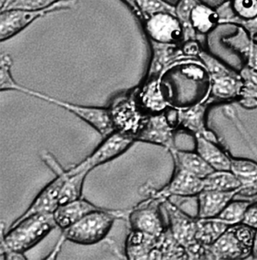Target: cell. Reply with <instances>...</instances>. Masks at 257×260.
Segmentation results:
<instances>
[{
	"label": "cell",
	"instance_id": "obj_1",
	"mask_svg": "<svg viewBox=\"0 0 257 260\" xmlns=\"http://www.w3.org/2000/svg\"><path fill=\"white\" fill-rule=\"evenodd\" d=\"M173 108H182L207 101L210 81L206 68L199 59L178 63L163 78Z\"/></svg>",
	"mask_w": 257,
	"mask_h": 260
},
{
	"label": "cell",
	"instance_id": "obj_2",
	"mask_svg": "<svg viewBox=\"0 0 257 260\" xmlns=\"http://www.w3.org/2000/svg\"><path fill=\"white\" fill-rule=\"evenodd\" d=\"M199 59L206 68L209 77V93L207 102L211 106L238 101L244 86L240 71H236L205 48L199 53Z\"/></svg>",
	"mask_w": 257,
	"mask_h": 260
},
{
	"label": "cell",
	"instance_id": "obj_3",
	"mask_svg": "<svg viewBox=\"0 0 257 260\" xmlns=\"http://www.w3.org/2000/svg\"><path fill=\"white\" fill-rule=\"evenodd\" d=\"M57 228L53 214H36L15 220L4 232L1 225V252L7 250L25 253Z\"/></svg>",
	"mask_w": 257,
	"mask_h": 260
},
{
	"label": "cell",
	"instance_id": "obj_4",
	"mask_svg": "<svg viewBox=\"0 0 257 260\" xmlns=\"http://www.w3.org/2000/svg\"><path fill=\"white\" fill-rule=\"evenodd\" d=\"M128 210H111L100 208L89 213L66 229L62 237L81 245L95 244L106 238L117 219L127 220Z\"/></svg>",
	"mask_w": 257,
	"mask_h": 260
},
{
	"label": "cell",
	"instance_id": "obj_5",
	"mask_svg": "<svg viewBox=\"0 0 257 260\" xmlns=\"http://www.w3.org/2000/svg\"><path fill=\"white\" fill-rule=\"evenodd\" d=\"M255 230L243 223L230 226L209 246H206L205 259H241L251 255Z\"/></svg>",
	"mask_w": 257,
	"mask_h": 260
},
{
	"label": "cell",
	"instance_id": "obj_6",
	"mask_svg": "<svg viewBox=\"0 0 257 260\" xmlns=\"http://www.w3.org/2000/svg\"><path fill=\"white\" fill-rule=\"evenodd\" d=\"M169 218V226L178 243L185 249L189 259H205L206 246L197 240L198 217H190L170 199L163 203Z\"/></svg>",
	"mask_w": 257,
	"mask_h": 260
},
{
	"label": "cell",
	"instance_id": "obj_7",
	"mask_svg": "<svg viewBox=\"0 0 257 260\" xmlns=\"http://www.w3.org/2000/svg\"><path fill=\"white\" fill-rule=\"evenodd\" d=\"M21 92L45 100L71 112L85 122L89 124L91 127H93L103 137V138H106L115 131L118 130L115 126L110 108L73 104V103L53 98L49 95L28 89L24 86H22Z\"/></svg>",
	"mask_w": 257,
	"mask_h": 260
},
{
	"label": "cell",
	"instance_id": "obj_8",
	"mask_svg": "<svg viewBox=\"0 0 257 260\" xmlns=\"http://www.w3.org/2000/svg\"><path fill=\"white\" fill-rule=\"evenodd\" d=\"M77 3V0H63L48 8L38 10L10 9L1 11L0 41L4 42L12 39L41 18L55 12L74 9Z\"/></svg>",
	"mask_w": 257,
	"mask_h": 260
},
{
	"label": "cell",
	"instance_id": "obj_9",
	"mask_svg": "<svg viewBox=\"0 0 257 260\" xmlns=\"http://www.w3.org/2000/svg\"><path fill=\"white\" fill-rule=\"evenodd\" d=\"M210 106L208 102H199L185 107L170 108L166 113L176 131L186 132L195 138L203 137L219 142L215 134L207 127V112Z\"/></svg>",
	"mask_w": 257,
	"mask_h": 260
},
{
	"label": "cell",
	"instance_id": "obj_10",
	"mask_svg": "<svg viewBox=\"0 0 257 260\" xmlns=\"http://www.w3.org/2000/svg\"><path fill=\"white\" fill-rule=\"evenodd\" d=\"M135 135L121 130H116L106 138L89 156L71 169L72 171H92L95 167L103 165L127 151L135 142Z\"/></svg>",
	"mask_w": 257,
	"mask_h": 260
},
{
	"label": "cell",
	"instance_id": "obj_11",
	"mask_svg": "<svg viewBox=\"0 0 257 260\" xmlns=\"http://www.w3.org/2000/svg\"><path fill=\"white\" fill-rule=\"evenodd\" d=\"M165 200L156 197L153 193L130 209L127 220L130 230L160 237L166 229L160 214V206Z\"/></svg>",
	"mask_w": 257,
	"mask_h": 260
},
{
	"label": "cell",
	"instance_id": "obj_12",
	"mask_svg": "<svg viewBox=\"0 0 257 260\" xmlns=\"http://www.w3.org/2000/svg\"><path fill=\"white\" fill-rule=\"evenodd\" d=\"M166 112L147 115L135 134V141L165 147L168 151L176 148L175 132Z\"/></svg>",
	"mask_w": 257,
	"mask_h": 260
},
{
	"label": "cell",
	"instance_id": "obj_13",
	"mask_svg": "<svg viewBox=\"0 0 257 260\" xmlns=\"http://www.w3.org/2000/svg\"><path fill=\"white\" fill-rule=\"evenodd\" d=\"M148 42L178 45L183 40V28L177 16L171 13H158L141 22Z\"/></svg>",
	"mask_w": 257,
	"mask_h": 260
},
{
	"label": "cell",
	"instance_id": "obj_14",
	"mask_svg": "<svg viewBox=\"0 0 257 260\" xmlns=\"http://www.w3.org/2000/svg\"><path fill=\"white\" fill-rule=\"evenodd\" d=\"M149 44L151 49V58L144 81L162 80L173 67L184 60L192 59L187 55L182 43L170 45L149 42Z\"/></svg>",
	"mask_w": 257,
	"mask_h": 260
},
{
	"label": "cell",
	"instance_id": "obj_15",
	"mask_svg": "<svg viewBox=\"0 0 257 260\" xmlns=\"http://www.w3.org/2000/svg\"><path fill=\"white\" fill-rule=\"evenodd\" d=\"M219 25V16L216 7L213 8L201 1L190 13L188 28L184 33L182 42L189 40L202 42V39Z\"/></svg>",
	"mask_w": 257,
	"mask_h": 260
},
{
	"label": "cell",
	"instance_id": "obj_16",
	"mask_svg": "<svg viewBox=\"0 0 257 260\" xmlns=\"http://www.w3.org/2000/svg\"><path fill=\"white\" fill-rule=\"evenodd\" d=\"M68 177V170L56 175L55 179L38 194L29 208L16 220H22L33 214H53L58 207L60 191Z\"/></svg>",
	"mask_w": 257,
	"mask_h": 260
},
{
	"label": "cell",
	"instance_id": "obj_17",
	"mask_svg": "<svg viewBox=\"0 0 257 260\" xmlns=\"http://www.w3.org/2000/svg\"><path fill=\"white\" fill-rule=\"evenodd\" d=\"M203 190V179L184 170L175 169L170 182L160 190H155L153 194L163 199L173 196L191 197L198 196Z\"/></svg>",
	"mask_w": 257,
	"mask_h": 260
},
{
	"label": "cell",
	"instance_id": "obj_18",
	"mask_svg": "<svg viewBox=\"0 0 257 260\" xmlns=\"http://www.w3.org/2000/svg\"><path fill=\"white\" fill-rule=\"evenodd\" d=\"M222 43L241 58L243 66L257 72V41L245 30L236 28L232 35L222 39Z\"/></svg>",
	"mask_w": 257,
	"mask_h": 260
},
{
	"label": "cell",
	"instance_id": "obj_19",
	"mask_svg": "<svg viewBox=\"0 0 257 260\" xmlns=\"http://www.w3.org/2000/svg\"><path fill=\"white\" fill-rule=\"evenodd\" d=\"M240 191H220L203 190L198 194V218H212L217 217L223 208L234 200Z\"/></svg>",
	"mask_w": 257,
	"mask_h": 260
},
{
	"label": "cell",
	"instance_id": "obj_20",
	"mask_svg": "<svg viewBox=\"0 0 257 260\" xmlns=\"http://www.w3.org/2000/svg\"><path fill=\"white\" fill-rule=\"evenodd\" d=\"M230 171L241 184L237 196L257 199V162L252 159L231 156Z\"/></svg>",
	"mask_w": 257,
	"mask_h": 260
},
{
	"label": "cell",
	"instance_id": "obj_21",
	"mask_svg": "<svg viewBox=\"0 0 257 260\" xmlns=\"http://www.w3.org/2000/svg\"><path fill=\"white\" fill-rule=\"evenodd\" d=\"M100 208V207L95 206L81 197L72 202L59 205L53 213V216L57 228L65 230L78 221L86 214Z\"/></svg>",
	"mask_w": 257,
	"mask_h": 260
},
{
	"label": "cell",
	"instance_id": "obj_22",
	"mask_svg": "<svg viewBox=\"0 0 257 260\" xmlns=\"http://www.w3.org/2000/svg\"><path fill=\"white\" fill-rule=\"evenodd\" d=\"M196 152L214 170H230L231 155L228 154L219 142L203 137L196 138Z\"/></svg>",
	"mask_w": 257,
	"mask_h": 260
},
{
	"label": "cell",
	"instance_id": "obj_23",
	"mask_svg": "<svg viewBox=\"0 0 257 260\" xmlns=\"http://www.w3.org/2000/svg\"><path fill=\"white\" fill-rule=\"evenodd\" d=\"M169 152L173 156L175 169L184 170L202 179L214 171L196 151H185L175 148Z\"/></svg>",
	"mask_w": 257,
	"mask_h": 260
},
{
	"label": "cell",
	"instance_id": "obj_24",
	"mask_svg": "<svg viewBox=\"0 0 257 260\" xmlns=\"http://www.w3.org/2000/svg\"><path fill=\"white\" fill-rule=\"evenodd\" d=\"M159 237L131 230L125 242V255L132 260L150 259Z\"/></svg>",
	"mask_w": 257,
	"mask_h": 260
},
{
	"label": "cell",
	"instance_id": "obj_25",
	"mask_svg": "<svg viewBox=\"0 0 257 260\" xmlns=\"http://www.w3.org/2000/svg\"><path fill=\"white\" fill-rule=\"evenodd\" d=\"M188 258L185 249L173 237L168 226L166 228L157 243L150 259H186Z\"/></svg>",
	"mask_w": 257,
	"mask_h": 260
},
{
	"label": "cell",
	"instance_id": "obj_26",
	"mask_svg": "<svg viewBox=\"0 0 257 260\" xmlns=\"http://www.w3.org/2000/svg\"><path fill=\"white\" fill-rule=\"evenodd\" d=\"M68 173V179L65 181L60 191L59 205L72 202L82 197L83 184L89 172L87 170L74 172L69 169Z\"/></svg>",
	"mask_w": 257,
	"mask_h": 260
},
{
	"label": "cell",
	"instance_id": "obj_27",
	"mask_svg": "<svg viewBox=\"0 0 257 260\" xmlns=\"http://www.w3.org/2000/svg\"><path fill=\"white\" fill-rule=\"evenodd\" d=\"M204 190L229 191L240 189L241 184L230 170H214L203 179Z\"/></svg>",
	"mask_w": 257,
	"mask_h": 260
},
{
	"label": "cell",
	"instance_id": "obj_28",
	"mask_svg": "<svg viewBox=\"0 0 257 260\" xmlns=\"http://www.w3.org/2000/svg\"><path fill=\"white\" fill-rule=\"evenodd\" d=\"M229 225L219 221L215 218H198L197 240L204 246H209L215 242Z\"/></svg>",
	"mask_w": 257,
	"mask_h": 260
},
{
	"label": "cell",
	"instance_id": "obj_29",
	"mask_svg": "<svg viewBox=\"0 0 257 260\" xmlns=\"http://www.w3.org/2000/svg\"><path fill=\"white\" fill-rule=\"evenodd\" d=\"M240 72L244 86L238 102L246 109L257 108V72L245 66Z\"/></svg>",
	"mask_w": 257,
	"mask_h": 260
},
{
	"label": "cell",
	"instance_id": "obj_30",
	"mask_svg": "<svg viewBox=\"0 0 257 260\" xmlns=\"http://www.w3.org/2000/svg\"><path fill=\"white\" fill-rule=\"evenodd\" d=\"M135 4L138 12L137 18L141 22L147 18L158 13L176 15L175 5L167 0H135Z\"/></svg>",
	"mask_w": 257,
	"mask_h": 260
},
{
	"label": "cell",
	"instance_id": "obj_31",
	"mask_svg": "<svg viewBox=\"0 0 257 260\" xmlns=\"http://www.w3.org/2000/svg\"><path fill=\"white\" fill-rule=\"evenodd\" d=\"M255 200H232L214 218L229 226L242 223L246 209Z\"/></svg>",
	"mask_w": 257,
	"mask_h": 260
},
{
	"label": "cell",
	"instance_id": "obj_32",
	"mask_svg": "<svg viewBox=\"0 0 257 260\" xmlns=\"http://www.w3.org/2000/svg\"><path fill=\"white\" fill-rule=\"evenodd\" d=\"M13 61L11 56L8 54L3 53L1 54L0 59V74H1V83H0V89L1 92L4 91H18L20 92L22 86L18 84L15 81L12 74V67Z\"/></svg>",
	"mask_w": 257,
	"mask_h": 260
},
{
	"label": "cell",
	"instance_id": "obj_33",
	"mask_svg": "<svg viewBox=\"0 0 257 260\" xmlns=\"http://www.w3.org/2000/svg\"><path fill=\"white\" fill-rule=\"evenodd\" d=\"M202 0H178L175 4L176 15L182 23L184 33L188 28V19L192 9L201 2Z\"/></svg>",
	"mask_w": 257,
	"mask_h": 260
},
{
	"label": "cell",
	"instance_id": "obj_34",
	"mask_svg": "<svg viewBox=\"0 0 257 260\" xmlns=\"http://www.w3.org/2000/svg\"><path fill=\"white\" fill-rule=\"evenodd\" d=\"M63 0H16L7 10L10 9H25V10H38L45 9L55 5Z\"/></svg>",
	"mask_w": 257,
	"mask_h": 260
},
{
	"label": "cell",
	"instance_id": "obj_35",
	"mask_svg": "<svg viewBox=\"0 0 257 260\" xmlns=\"http://www.w3.org/2000/svg\"><path fill=\"white\" fill-rule=\"evenodd\" d=\"M242 223L252 229L257 230V200L254 201L248 207Z\"/></svg>",
	"mask_w": 257,
	"mask_h": 260
},
{
	"label": "cell",
	"instance_id": "obj_36",
	"mask_svg": "<svg viewBox=\"0 0 257 260\" xmlns=\"http://www.w3.org/2000/svg\"><path fill=\"white\" fill-rule=\"evenodd\" d=\"M1 259L4 260H25L27 257L25 253L16 251L7 250L1 252Z\"/></svg>",
	"mask_w": 257,
	"mask_h": 260
},
{
	"label": "cell",
	"instance_id": "obj_37",
	"mask_svg": "<svg viewBox=\"0 0 257 260\" xmlns=\"http://www.w3.org/2000/svg\"><path fill=\"white\" fill-rule=\"evenodd\" d=\"M66 241L63 237L60 236V239H59L58 242H57L56 246H54V249H52L51 252L48 254V256L46 257V259H55L57 258V255L59 252L61 250L62 246H63V243Z\"/></svg>",
	"mask_w": 257,
	"mask_h": 260
},
{
	"label": "cell",
	"instance_id": "obj_38",
	"mask_svg": "<svg viewBox=\"0 0 257 260\" xmlns=\"http://www.w3.org/2000/svg\"><path fill=\"white\" fill-rule=\"evenodd\" d=\"M121 1L128 7L129 10H131V11L135 14L136 17H138V12L136 4H135V0H121Z\"/></svg>",
	"mask_w": 257,
	"mask_h": 260
},
{
	"label": "cell",
	"instance_id": "obj_39",
	"mask_svg": "<svg viewBox=\"0 0 257 260\" xmlns=\"http://www.w3.org/2000/svg\"><path fill=\"white\" fill-rule=\"evenodd\" d=\"M251 255H252V257L254 259H257V230H255L253 241H252V249H251Z\"/></svg>",
	"mask_w": 257,
	"mask_h": 260
},
{
	"label": "cell",
	"instance_id": "obj_40",
	"mask_svg": "<svg viewBox=\"0 0 257 260\" xmlns=\"http://www.w3.org/2000/svg\"><path fill=\"white\" fill-rule=\"evenodd\" d=\"M16 0H0V7L1 11H4L9 8L10 5L16 2Z\"/></svg>",
	"mask_w": 257,
	"mask_h": 260
}]
</instances>
